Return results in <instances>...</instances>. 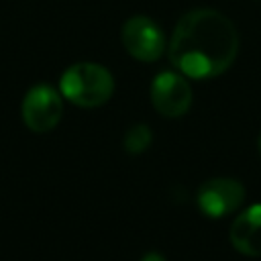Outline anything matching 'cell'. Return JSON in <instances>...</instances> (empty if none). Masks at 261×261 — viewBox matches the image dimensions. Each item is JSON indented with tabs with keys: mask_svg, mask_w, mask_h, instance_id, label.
<instances>
[{
	"mask_svg": "<svg viewBox=\"0 0 261 261\" xmlns=\"http://www.w3.org/2000/svg\"><path fill=\"white\" fill-rule=\"evenodd\" d=\"M239 53V33L228 16L212 8L186 12L169 39L167 55L188 77L206 80L224 73Z\"/></svg>",
	"mask_w": 261,
	"mask_h": 261,
	"instance_id": "cell-1",
	"label": "cell"
},
{
	"mask_svg": "<svg viewBox=\"0 0 261 261\" xmlns=\"http://www.w3.org/2000/svg\"><path fill=\"white\" fill-rule=\"evenodd\" d=\"M151 141H153V135H151V128L147 124H135L130 126L126 133H124V151L130 153V155H139V153H145L149 147H151Z\"/></svg>",
	"mask_w": 261,
	"mask_h": 261,
	"instance_id": "cell-8",
	"label": "cell"
},
{
	"mask_svg": "<svg viewBox=\"0 0 261 261\" xmlns=\"http://www.w3.org/2000/svg\"><path fill=\"white\" fill-rule=\"evenodd\" d=\"M141 261H165V257H163V255H159V253H155V251H151V253L143 255V257H141Z\"/></svg>",
	"mask_w": 261,
	"mask_h": 261,
	"instance_id": "cell-9",
	"label": "cell"
},
{
	"mask_svg": "<svg viewBox=\"0 0 261 261\" xmlns=\"http://www.w3.org/2000/svg\"><path fill=\"white\" fill-rule=\"evenodd\" d=\"M232 247L249 257H261V204L249 206L230 224Z\"/></svg>",
	"mask_w": 261,
	"mask_h": 261,
	"instance_id": "cell-7",
	"label": "cell"
},
{
	"mask_svg": "<svg viewBox=\"0 0 261 261\" xmlns=\"http://www.w3.org/2000/svg\"><path fill=\"white\" fill-rule=\"evenodd\" d=\"M22 120L33 133H49L57 126L63 114L61 92L49 84L33 86L22 98Z\"/></svg>",
	"mask_w": 261,
	"mask_h": 261,
	"instance_id": "cell-3",
	"label": "cell"
},
{
	"mask_svg": "<svg viewBox=\"0 0 261 261\" xmlns=\"http://www.w3.org/2000/svg\"><path fill=\"white\" fill-rule=\"evenodd\" d=\"M151 102L155 110L167 118L184 116L192 106V88L184 73L161 71L151 84Z\"/></svg>",
	"mask_w": 261,
	"mask_h": 261,
	"instance_id": "cell-5",
	"label": "cell"
},
{
	"mask_svg": "<svg viewBox=\"0 0 261 261\" xmlns=\"http://www.w3.org/2000/svg\"><path fill=\"white\" fill-rule=\"evenodd\" d=\"M126 53L139 61H157L165 51V33L149 16H130L120 31Z\"/></svg>",
	"mask_w": 261,
	"mask_h": 261,
	"instance_id": "cell-4",
	"label": "cell"
},
{
	"mask_svg": "<svg viewBox=\"0 0 261 261\" xmlns=\"http://www.w3.org/2000/svg\"><path fill=\"white\" fill-rule=\"evenodd\" d=\"M200 210L210 218H222L245 202V186L232 177H212L206 179L196 194Z\"/></svg>",
	"mask_w": 261,
	"mask_h": 261,
	"instance_id": "cell-6",
	"label": "cell"
},
{
	"mask_svg": "<svg viewBox=\"0 0 261 261\" xmlns=\"http://www.w3.org/2000/svg\"><path fill=\"white\" fill-rule=\"evenodd\" d=\"M59 92L75 106L96 108L110 100L114 92V77L100 63L80 61L63 71L59 80Z\"/></svg>",
	"mask_w": 261,
	"mask_h": 261,
	"instance_id": "cell-2",
	"label": "cell"
},
{
	"mask_svg": "<svg viewBox=\"0 0 261 261\" xmlns=\"http://www.w3.org/2000/svg\"><path fill=\"white\" fill-rule=\"evenodd\" d=\"M259 153H261V137H259Z\"/></svg>",
	"mask_w": 261,
	"mask_h": 261,
	"instance_id": "cell-10",
	"label": "cell"
}]
</instances>
